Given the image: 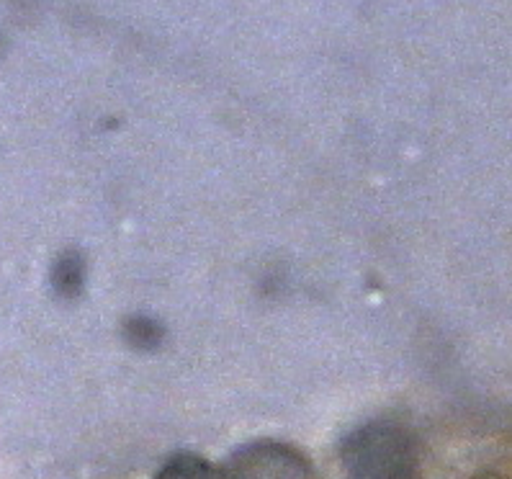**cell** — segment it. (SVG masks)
I'll list each match as a JSON object with an SVG mask.
<instances>
[{"mask_svg":"<svg viewBox=\"0 0 512 479\" xmlns=\"http://www.w3.org/2000/svg\"><path fill=\"white\" fill-rule=\"evenodd\" d=\"M345 479H415V449L394 423H366L343 441Z\"/></svg>","mask_w":512,"mask_h":479,"instance_id":"6da1fadb","label":"cell"},{"mask_svg":"<svg viewBox=\"0 0 512 479\" xmlns=\"http://www.w3.org/2000/svg\"><path fill=\"white\" fill-rule=\"evenodd\" d=\"M222 479H314L302 451L281 441H253L229 456Z\"/></svg>","mask_w":512,"mask_h":479,"instance_id":"7a4b0ae2","label":"cell"},{"mask_svg":"<svg viewBox=\"0 0 512 479\" xmlns=\"http://www.w3.org/2000/svg\"><path fill=\"white\" fill-rule=\"evenodd\" d=\"M85 279V266L80 261V255H62V261L57 263L55 284L62 294H80Z\"/></svg>","mask_w":512,"mask_h":479,"instance_id":"277c9868","label":"cell"},{"mask_svg":"<svg viewBox=\"0 0 512 479\" xmlns=\"http://www.w3.org/2000/svg\"><path fill=\"white\" fill-rule=\"evenodd\" d=\"M155 479H222V472L209 467L199 456L178 454L160 469Z\"/></svg>","mask_w":512,"mask_h":479,"instance_id":"3957f363","label":"cell"},{"mask_svg":"<svg viewBox=\"0 0 512 479\" xmlns=\"http://www.w3.org/2000/svg\"><path fill=\"white\" fill-rule=\"evenodd\" d=\"M127 335H129V343L147 348V346H155L157 340L163 338V328H160L155 320H150V317H139V320L129 322Z\"/></svg>","mask_w":512,"mask_h":479,"instance_id":"5b68a950","label":"cell"}]
</instances>
